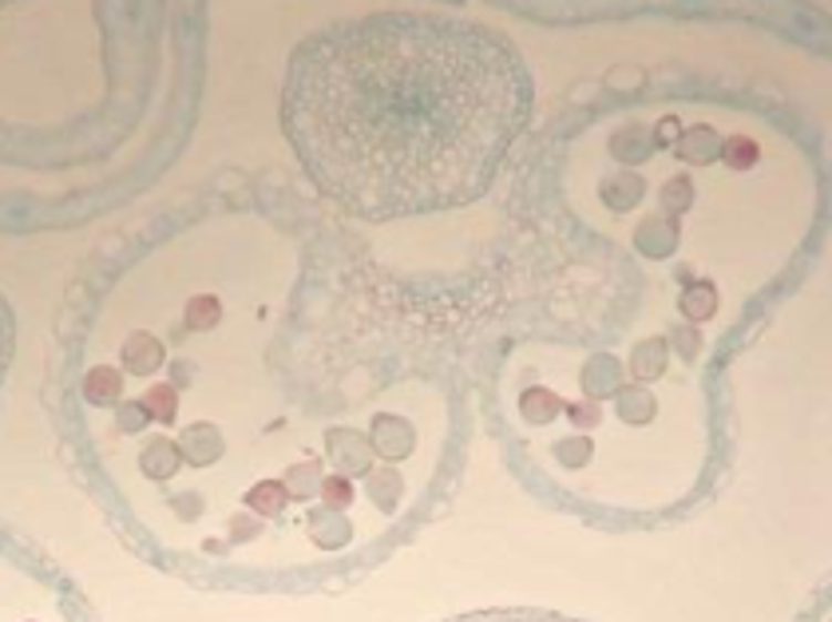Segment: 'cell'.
I'll return each mask as SVG.
<instances>
[{
  "label": "cell",
  "mask_w": 832,
  "mask_h": 622,
  "mask_svg": "<svg viewBox=\"0 0 832 622\" xmlns=\"http://www.w3.org/2000/svg\"><path fill=\"white\" fill-rule=\"evenodd\" d=\"M531 104L503 32L453 12H370L293 48L282 127L325 198L388 222L488 195Z\"/></svg>",
  "instance_id": "cell-1"
},
{
  "label": "cell",
  "mask_w": 832,
  "mask_h": 622,
  "mask_svg": "<svg viewBox=\"0 0 832 622\" xmlns=\"http://www.w3.org/2000/svg\"><path fill=\"white\" fill-rule=\"evenodd\" d=\"M448 622H579V619H563V614L551 611H476V614H460V619Z\"/></svg>",
  "instance_id": "cell-2"
},
{
  "label": "cell",
  "mask_w": 832,
  "mask_h": 622,
  "mask_svg": "<svg viewBox=\"0 0 832 622\" xmlns=\"http://www.w3.org/2000/svg\"><path fill=\"white\" fill-rule=\"evenodd\" d=\"M12 350H17V321H12L9 302L0 298V388H4V377H9Z\"/></svg>",
  "instance_id": "cell-3"
},
{
  "label": "cell",
  "mask_w": 832,
  "mask_h": 622,
  "mask_svg": "<svg viewBox=\"0 0 832 622\" xmlns=\"http://www.w3.org/2000/svg\"><path fill=\"white\" fill-rule=\"evenodd\" d=\"M678 155H682V159H690V163L714 159V132H709V127H694V132L678 143Z\"/></svg>",
  "instance_id": "cell-4"
},
{
  "label": "cell",
  "mask_w": 832,
  "mask_h": 622,
  "mask_svg": "<svg viewBox=\"0 0 832 622\" xmlns=\"http://www.w3.org/2000/svg\"><path fill=\"white\" fill-rule=\"evenodd\" d=\"M666 369V345L663 341H651V345H643V350L634 353V373L638 377H658Z\"/></svg>",
  "instance_id": "cell-5"
},
{
  "label": "cell",
  "mask_w": 832,
  "mask_h": 622,
  "mask_svg": "<svg viewBox=\"0 0 832 622\" xmlns=\"http://www.w3.org/2000/svg\"><path fill=\"white\" fill-rule=\"evenodd\" d=\"M682 313L694 321L709 318V313H714V290H709V286H690L686 298H682Z\"/></svg>",
  "instance_id": "cell-6"
},
{
  "label": "cell",
  "mask_w": 832,
  "mask_h": 622,
  "mask_svg": "<svg viewBox=\"0 0 832 622\" xmlns=\"http://www.w3.org/2000/svg\"><path fill=\"white\" fill-rule=\"evenodd\" d=\"M663 198L670 210H686L690 207V179H674L670 187L663 190Z\"/></svg>",
  "instance_id": "cell-7"
},
{
  "label": "cell",
  "mask_w": 832,
  "mask_h": 622,
  "mask_svg": "<svg viewBox=\"0 0 832 622\" xmlns=\"http://www.w3.org/2000/svg\"><path fill=\"white\" fill-rule=\"evenodd\" d=\"M325 496H330L333 504H350V496H353V491L345 488V484H341V480H333V484H325Z\"/></svg>",
  "instance_id": "cell-8"
}]
</instances>
